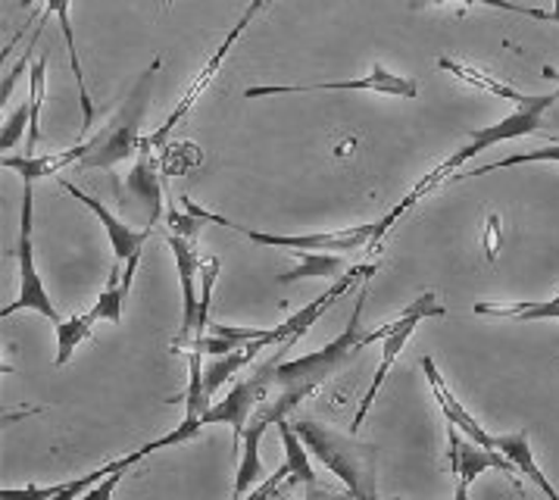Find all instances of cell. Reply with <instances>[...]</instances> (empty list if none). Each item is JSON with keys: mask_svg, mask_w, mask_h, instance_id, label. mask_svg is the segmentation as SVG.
<instances>
[{"mask_svg": "<svg viewBox=\"0 0 559 500\" xmlns=\"http://www.w3.org/2000/svg\"><path fill=\"white\" fill-rule=\"evenodd\" d=\"M313 92H376V94H391V97H416L419 85L406 75H394L388 69L376 63L372 75H362V79H350V82H316V85H257V88H247L245 97H275V94H313Z\"/></svg>", "mask_w": 559, "mask_h": 500, "instance_id": "12", "label": "cell"}, {"mask_svg": "<svg viewBox=\"0 0 559 500\" xmlns=\"http://www.w3.org/2000/svg\"><path fill=\"white\" fill-rule=\"evenodd\" d=\"M559 100V92L554 94H540V97H532V100H525V104H515V110L510 116H503L500 122H493V126H485V129H475L469 135V141L456 151V154H450L444 163H438L431 172H428L423 182L416 184L406 198H403L401 204L394 206V210H388L384 216L379 219V231H376V241L372 245H379L381 235L388 231V228L394 226L397 219H401L403 213L409 210V206H416L426 194H431L438 184H444L453 179V172L466 163V159L478 157V154H485V151H491L497 144H503V141H515V138H525V135H535L537 129H540V122H544V114L554 107Z\"/></svg>", "mask_w": 559, "mask_h": 500, "instance_id": "1", "label": "cell"}, {"mask_svg": "<svg viewBox=\"0 0 559 500\" xmlns=\"http://www.w3.org/2000/svg\"><path fill=\"white\" fill-rule=\"evenodd\" d=\"M448 460L450 473L456 476V498L460 500H466L472 481L481 476L485 469H497V473H503L510 481H515V488H522V481H519L522 473L515 469L507 456L500 454L497 448H485V444L466 438L453 422H448Z\"/></svg>", "mask_w": 559, "mask_h": 500, "instance_id": "10", "label": "cell"}, {"mask_svg": "<svg viewBox=\"0 0 559 500\" xmlns=\"http://www.w3.org/2000/svg\"><path fill=\"white\" fill-rule=\"evenodd\" d=\"M185 210H191L194 216H201L203 223H216V226L228 228V231H238L241 238L253 241V245H266V248H288V250H329V253H350L359 250L362 245H372L376 241V231L379 223H366V226H350L341 228V231H319V235H272V231H257V228L238 226L231 219H225L219 213H210L198 206L191 198H185Z\"/></svg>", "mask_w": 559, "mask_h": 500, "instance_id": "5", "label": "cell"}, {"mask_svg": "<svg viewBox=\"0 0 559 500\" xmlns=\"http://www.w3.org/2000/svg\"><path fill=\"white\" fill-rule=\"evenodd\" d=\"M423 372H426L428 385H431V391H435V401L441 404L444 416H448V422H453V426L466 434V438H472V441H478V444H485V448H497V444H493V441H497V434L485 432V429H481V422L472 416L469 409L463 407V401H456V394L450 391V385L444 382V376L438 372V366H435L431 357L423 360Z\"/></svg>", "mask_w": 559, "mask_h": 500, "instance_id": "15", "label": "cell"}, {"mask_svg": "<svg viewBox=\"0 0 559 500\" xmlns=\"http://www.w3.org/2000/svg\"><path fill=\"white\" fill-rule=\"evenodd\" d=\"M525 163H559V144H550V147H537V151H528V154H515V157L497 159V163H488V166H478L472 172H463V176H453V179H472V176H488V172H497V169H510V166H525Z\"/></svg>", "mask_w": 559, "mask_h": 500, "instance_id": "30", "label": "cell"}, {"mask_svg": "<svg viewBox=\"0 0 559 500\" xmlns=\"http://www.w3.org/2000/svg\"><path fill=\"white\" fill-rule=\"evenodd\" d=\"M94 322L97 319L91 317V313H79V317L57 322V366H67L72 360V354L79 350V344L88 342Z\"/></svg>", "mask_w": 559, "mask_h": 500, "instance_id": "27", "label": "cell"}, {"mask_svg": "<svg viewBox=\"0 0 559 500\" xmlns=\"http://www.w3.org/2000/svg\"><path fill=\"white\" fill-rule=\"evenodd\" d=\"M554 13H557V20H559V0H557V10H554Z\"/></svg>", "mask_w": 559, "mask_h": 500, "instance_id": "37", "label": "cell"}, {"mask_svg": "<svg viewBox=\"0 0 559 500\" xmlns=\"http://www.w3.org/2000/svg\"><path fill=\"white\" fill-rule=\"evenodd\" d=\"M157 69L159 60H154L151 67L138 75V82H134V88L126 97L122 110L112 116L107 129L91 135L94 151H91L88 157L79 159L75 166H82V169H116L122 159L134 157L141 151V119H144V110H147V97H151V88H154Z\"/></svg>", "mask_w": 559, "mask_h": 500, "instance_id": "4", "label": "cell"}, {"mask_svg": "<svg viewBox=\"0 0 559 500\" xmlns=\"http://www.w3.org/2000/svg\"><path fill=\"white\" fill-rule=\"evenodd\" d=\"M266 3H269V0H250V3H247V10L241 13V20H238V23H235V28H231V32L225 35V41L216 47V53H213V57H210V60L203 63L201 72H198V75L191 79V85H188V92L181 94V100L176 104V110L166 116V122L159 126L154 135L141 138V151H157L159 144L166 141V135H169V132H173V129L179 126L185 116L191 114V107H194V104L201 100V94L210 88V82H213V79H216V72L223 69L225 57H228V50H231V47H235V41H238V38L245 35L247 25L253 23V16H257V13H260V10H263Z\"/></svg>", "mask_w": 559, "mask_h": 500, "instance_id": "8", "label": "cell"}, {"mask_svg": "<svg viewBox=\"0 0 559 500\" xmlns=\"http://www.w3.org/2000/svg\"><path fill=\"white\" fill-rule=\"evenodd\" d=\"M540 75H544V79H554V82H559V69H554V67H540Z\"/></svg>", "mask_w": 559, "mask_h": 500, "instance_id": "36", "label": "cell"}, {"mask_svg": "<svg viewBox=\"0 0 559 500\" xmlns=\"http://www.w3.org/2000/svg\"><path fill=\"white\" fill-rule=\"evenodd\" d=\"M369 282H372V275H366L357 300H354L350 319H347L344 332L337 335L335 342L319 347L316 354L297 357V360H288V364H278V369H275V388L278 391H288V394H297V397H310L316 388L322 385V382H329L335 372H341L344 366L357 357L359 350L369 347L366 344V332L359 329V317H362L366 295H369Z\"/></svg>", "mask_w": 559, "mask_h": 500, "instance_id": "3", "label": "cell"}, {"mask_svg": "<svg viewBox=\"0 0 559 500\" xmlns=\"http://www.w3.org/2000/svg\"><path fill=\"white\" fill-rule=\"evenodd\" d=\"M493 444H497V451L507 456L522 476L528 478V481H535L537 488H540L547 498L559 500V491L550 485V481H547V476H544V473H540V466H537L535 451H532V444H528V432L497 434V441H493Z\"/></svg>", "mask_w": 559, "mask_h": 500, "instance_id": "20", "label": "cell"}, {"mask_svg": "<svg viewBox=\"0 0 559 500\" xmlns=\"http://www.w3.org/2000/svg\"><path fill=\"white\" fill-rule=\"evenodd\" d=\"M300 260L292 273L278 275V285H292V282H304V278H341L344 273V260L329 250H292Z\"/></svg>", "mask_w": 559, "mask_h": 500, "instance_id": "23", "label": "cell"}, {"mask_svg": "<svg viewBox=\"0 0 559 500\" xmlns=\"http://www.w3.org/2000/svg\"><path fill=\"white\" fill-rule=\"evenodd\" d=\"M32 226H35V188L32 182H23V210H20V238H16V260H20V295L13 303H7L0 313L13 317L20 310H35L53 325L60 322V310L47 295L41 273L35 266V241H32Z\"/></svg>", "mask_w": 559, "mask_h": 500, "instance_id": "6", "label": "cell"}, {"mask_svg": "<svg viewBox=\"0 0 559 500\" xmlns=\"http://www.w3.org/2000/svg\"><path fill=\"white\" fill-rule=\"evenodd\" d=\"M60 179V176H57ZM60 184H63V191H69L75 201L82 206H88L91 213L100 219V226H104V231H107V238H110V248H112V260H119V263H126V270H122V285H126V291H132V282H134V273H138V263H141V248L147 245V238H151V231H154V226H147L144 231H134V228H129L122 219H116L107 206L100 204L97 198H91V194H85L82 188H75L72 182H67V179H60Z\"/></svg>", "mask_w": 559, "mask_h": 500, "instance_id": "11", "label": "cell"}, {"mask_svg": "<svg viewBox=\"0 0 559 500\" xmlns=\"http://www.w3.org/2000/svg\"><path fill=\"white\" fill-rule=\"evenodd\" d=\"M47 60L50 53H41V60H35L28 69V100H32V126H28V144L25 154H35L38 135H41V104H45V79H47Z\"/></svg>", "mask_w": 559, "mask_h": 500, "instance_id": "28", "label": "cell"}, {"mask_svg": "<svg viewBox=\"0 0 559 500\" xmlns=\"http://www.w3.org/2000/svg\"><path fill=\"white\" fill-rule=\"evenodd\" d=\"M431 3H460V7H491V10H503V13H515V16H528L537 23H559L557 13L550 10H537V7H525L515 0H431Z\"/></svg>", "mask_w": 559, "mask_h": 500, "instance_id": "31", "label": "cell"}, {"mask_svg": "<svg viewBox=\"0 0 559 500\" xmlns=\"http://www.w3.org/2000/svg\"><path fill=\"white\" fill-rule=\"evenodd\" d=\"M28 126H32V100H25L23 107L3 122V132H0V151H13V144L28 132Z\"/></svg>", "mask_w": 559, "mask_h": 500, "instance_id": "33", "label": "cell"}, {"mask_svg": "<svg viewBox=\"0 0 559 500\" xmlns=\"http://www.w3.org/2000/svg\"><path fill=\"white\" fill-rule=\"evenodd\" d=\"M428 317H448V307H444L438 297L431 295V291L416 297V300L403 310L401 317L394 319V329L381 338V364L379 369H376V376H372V385H369V391H366L362 404H359L357 416H354V426H350L354 432L362 426L366 413H369L372 404H376V394H379L381 385H384V379H388L391 366L397 364V357H401V350L406 347V342H409V335H413V332H416V325Z\"/></svg>", "mask_w": 559, "mask_h": 500, "instance_id": "7", "label": "cell"}, {"mask_svg": "<svg viewBox=\"0 0 559 500\" xmlns=\"http://www.w3.org/2000/svg\"><path fill=\"white\" fill-rule=\"evenodd\" d=\"M166 245L176 253V266H179L181 285V329L179 338L173 344V350H181L198 338V310H201V291H198V275H201V257L194 248V238H181L176 231H169Z\"/></svg>", "mask_w": 559, "mask_h": 500, "instance_id": "14", "label": "cell"}, {"mask_svg": "<svg viewBox=\"0 0 559 500\" xmlns=\"http://www.w3.org/2000/svg\"><path fill=\"white\" fill-rule=\"evenodd\" d=\"M23 3H32V0H23ZM72 0H45V16H41V25L45 28L50 16L60 20V28H63V38H67L69 50V67H72V75H75V85H79V104H82V126L91 129V119H94V104H91L88 85H85V72H82V60H79V45H75V32H72V13H69Z\"/></svg>", "mask_w": 559, "mask_h": 500, "instance_id": "16", "label": "cell"}, {"mask_svg": "<svg viewBox=\"0 0 559 500\" xmlns=\"http://www.w3.org/2000/svg\"><path fill=\"white\" fill-rule=\"evenodd\" d=\"M269 338H257V342L245 344V347H238V350H231V354H223V357H210V364L203 366V391H206V397L213 401V394L219 391V388L235 376V372H241L263 347H269Z\"/></svg>", "mask_w": 559, "mask_h": 500, "instance_id": "22", "label": "cell"}, {"mask_svg": "<svg viewBox=\"0 0 559 500\" xmlns=\"http://www.w3.org/2000/svg\"><path fill=\"white\" fill-rule=\"evenodd\" d=\"M369 273H379V263H366V266H357V270L344 273L332 288H325L322 295L316 297L313 303H307V307H300L297 313H292V319H285V322L275 329V350H282V354H285L288 347H294V344L300 342V338L313 329L319 319L325 317V313L335 307L341 297L350 291V285H357L359 278Z\"/></svg>", "mask_w": 559, "mask_h": 500, "instance_id": "13", "label": "cell"}, {"mask_svg": "<svg viewBox=\"0 0 559 500\" xmlns=\"http://www.w3.org/2000/svg\"><path fill=\"white\" fill-rule=\"evenodd\" d=\"M159 172H163V166H159V159L154 157V151H138V159H134L132 172H129V194L138 198L144 210H147V219H151V226L159 219V213H163V182H159Z\"/></svg>", "mask_w": 559, "mask_h": 500, "instance_id": "17", "label": "cell"}, {"mask_svg": "<svg viewBox=\"0 0 559 500\" xmlns=\"http://www.w3.org/2000/svg\"><path fill=\"white\" fill-rule=\"evenodd\" d=\"M166 223H169V231H176L181 238H198L201 231V216H194L191 210H169L166 213Z\"/></svg>", "mask_w": 559, "mask_h": 500, "instance_id": "34", "label": "cell"}, {"mask_svg": "<svg viewBox=\"0 0 559 500\" xmlns=\"http://www.w3.org/2000/svg\"><path fill=\"white\" fill-rule=\"evenodd\" d=\"M94 151V141H79L75 147L60 151V154H25V157H3L7 169H16L23 176V182H35V179H45V176H60L67 166H75L82 157H88Z\"/></svg>", "mask_w": 559, "mask_h": 500, "instance_id": "18", "label": "cell"}, {"mask_svg": "<svg viewBox=\"0 0 559 500\" xmlns=\"http://www.w3.org/2000/svg\"><path fill=\"white\" fill-rule=\"evenodd\" d=\"M294 432L304 438L310 456H316L332 476L344 481L347 495L357 500H372L379 495L376 485V448L369 441H359L357 434H341L325 422L300 419L294 422Z\"/></svg>", "mask_w": 559, "mask_h": 500, "instance_id": "2", "label": "cell"}, {"mask_svg": "<svg viewBox=\"0 0 559 500\" xmlns=\"http://www.w3.org/2000/svg\"><path fill=\"white\" fill-rule=\"evenodd\" d=\"M275 426H278L282 444H285V463H288V469H292V478H288V481H304L307 491L316 495V469L313 463H310V451H307L304 438L294 432V426L288 419H278Z\"/></svg>", "mask_w": 559, "mask_h": 500, "instance_id": "24", "label": "cell"}, {"mask_svg": "<svg viewBox=\"0 0 559 500\" xmlns=\"http://www.w3.org/2000/svg\"><path fill=\"white\" fill-rule=\"evenodd\" d=\"M438 69H448L450 75H456L460 82H466V85L478 88V92L493 94V97H500V100H515V104H525V100H532V97H535V94L519 92L515 85H507V82L493 79L491 72H485V69L469 67V63H463V60H453V57H441V60H438Z\"/></svg>", "mask_w": 559, "mask_h": 500, "instance_id": "21", "label": "cell"}, {"mask_svg": "<svg viewBox=\"0 0 559 500\" xmlns=\"http://www.w3.org/2000/svg\"><path fill=\"white\" fill-rule=\"evenodd\" d=\"M278 364H282V350H275V357L257 376H250V379H245V382H238V385L231 388L225 401H219V404H213V407L206 409L203 413V426H213V422L228 426L231 434H235V448L241 451V432H245V426L250 422L253 409L260 407L269 397V391L275 388V369H278Z\"/></svg>", "mask_w": 559, "mask_h": 500, "instance_id": "9", "label": "cell"}, {"mask_svg": "<svg viewBox=\"0 0 559 500\" xmlns=\"http://www.w3.org/2000/svg\"><path fill=\"white\" fill-rule=\"evenodd\" d=\"M269 422L260 419V416H250V422L245 426L241 432V444H245V456H241V466H238V476H235V491L231 498L241 500L245 495L253 491V485L260 478H266V469H263V460H260V441L266 434Z\"/></svg>", "mask_w": 559, "mask_h": 500, "instance_id": "19", "label": "cell"}, {"mask_svg": "<svg viewBox=\"0 0 559 500\" xmlns=\"http://www.w3.org/2000/svg\"><path fill=\"white\" fill-rule=\"evenodd\" d=\"M119 478H122V473H110V476H107V481H100V485H91L88 488L91 498H110L112 488L119 485Z\"/></svg>", "mask_w": 559, "mask_h": 500, "instance_id": "35", "label": "cell"}, {"mask_svg": "<svg viewBox=\"0 0 559 500\" xmlns=\"http://www.w3.org/2000/svg\"><path fill=\"white\" fill-rule=\"evenodd\" d=\"M126 297H129V291H126V285H122V263L112 260L107 288L97 295V300H94V307H91L88 313L94 319H107L112 325H119V322H122V303H126Z\"/></svg>", "mask_w": 559, "mask_h": 500, "instance_id": "26", "label": "cell"}, {"mask_svg": "<svg viewBox=\"0 0 559 500\" xmlns=\"http://www.w3.org/2000/svg\"><path fill=\"white\" fill-rule=\"evenodd\" d=\"M201 159L203 154L198 144L179 141V144H166L163 147L159 166H163V176H185V172H191V166H201Z\"/></svg>", "mask_w": 559, "mask_h": 500, "instance_id": "29", "label": "cell"}, {"mask_svg": "<svg viewBox=\"0 0 559 500\" xmlns=\"http://www.w3.org/2000/svg\"><path fill=\"white\" fill-rule=\"evenodd\" d=\"M223 270V260L219 257H210L201 263V310H198V338L206 335L210 329V303H213V285H216V275Z\"/></svg>", "mask_w": 559, "mask_h": 500, "instance_id": "32", "label": "cell"}, {"mask_svg": "<svg viewBox=\"0 0 559 500\" xmlns=\"http://www.w3.org/2000/svg\"><path fill=\"white\" fill-rule=\"evenodd\" d=\"M478 317H500L519 319V322H535V319H559V295L550 300H515L510 307L497 303H475Z\"/></svg>", "mask_w": 559, "mask_h": 500, "instance_id": "25", "label": "cell"}]
</instances>
